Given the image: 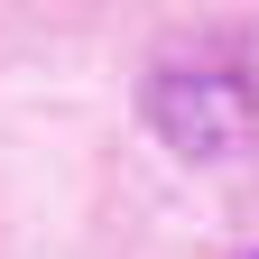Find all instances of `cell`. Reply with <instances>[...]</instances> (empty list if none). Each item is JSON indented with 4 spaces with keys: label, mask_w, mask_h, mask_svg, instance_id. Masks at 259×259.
<instances>
[{
    "label": "cell",
    "mask_w": 259,
    "mask_h": 259,
    "mask_svg": "<svg viewBox=\"0 0 259 259\" xmlns=\"http://www.w3.org/2000/svg\"><path fill=\"white\" fill-rule=\"evenodd\" d=\"M139 111H148V130H157L167 148H185V157H222V148L250 139L259 93H250L241 65H222V56H176V65H157V74H148Z\"/></svg>",
    "instance_id": "1"
}]
</instances>
